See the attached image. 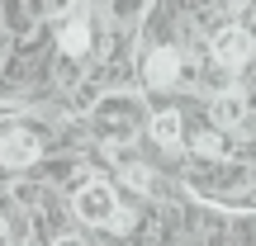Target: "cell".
I'll return each instance as SVG.
<instances>
[{
    "instance_id": "7",
    "label": "cell",
    "mask_w": 256,
    "mask_h": 246,
    "mask_svg": "<svg viewBox=\"0 0 256 246\" xmlns=\"http://www.w3.org/2000/svg\"><path fill=\"white\" fill-rule=\"evenodd\" d=\"M24 5H28V14H34V19H52V14H66L72 0H24Z\"/></svg>"
},
{
    "instance_id": "1",
    "label": "cell",
    "mask_w": 256,
    "mask_h": 246,
    "mask_svg": "<svg viewBox=\"0 0 256 246\" xmlns=\"http://www.w3.org/2000/svg\"><path fill=\"white\" fill-rule=\"evenodd\" d=\"M76 213H81L86 223H95V228H124L119 199H114V190L104 180H90V185L76 190Z\"/></svg>"
},
{
    "instance_id": "5",
    "label": "cell",
    "mask_w": 256,
    "mask_h": 246,
    "mask_svg": "<svg viewBox=\"0 0 256 246\" xmlns=\"http://www.w3.org/2000/svg\"><path fill=\"white\" fill-rule=\"evenodd\" d=\"M90 24H86V19H66L62 24V33H57V47H62L66 57H86L90 52Z\"/></svg>"
},
{
    "instance_id": "6",
    "label": "cell",
    "mask_w": 256,
    "mask_h": 246,
    "mask_svg": "<svg viewBox=\"0 0 256 246\" xmlns=\"http://www.w3.org/2000/svg\"><path fill=\"white\" fill-rule=\"evenodd\" d=\"M152 137L166 147V152H176V147L185 142V123H180V114H176V109H162V114H152Z\"/></svg>"
},
{
    "instance_id": "10",
    "label": "cell",
    "mask_w": 256,
    "mask_h": 246,
    "mask_svg": "<svg viewBox=\"0 0 256 246\" xmlns=\"http://www.w3.org/2000/svg\"><path fill=\"white\" fill-rule=\"evenodd\" d=\"M52 246H86V242H81V237H57Z\"/></svg>"
},
{
    "instance_id": "2",
    "label": "cell",
    "mask_w": 256,
    "mask_h": 246,
    "mask_svg": "<svg viewBox=\"0 0 256 246\" xmlns=\"http://www.w3.org/2000/svg\"><path fill=\"white\" fill-rule=\"evenodd\" d=\"M252 52H256L252 28L228 24V28H218V33H214V62H218V66H228V71L247 66V62H252Z\"/></svg>"
},
{
    "instance_id": "4",
    "label": "cell",
    "mask_w": 256,
    "mask_h": 246,
    "mask_svg": "<svg viewBox=\"0 0 256 246\" xmlns=\"http://www.w3.org/2000/svg\"><path fill=\"white\" fill-rule=\"evenodd\" d=\"M142 81L152 85V90H166V85L180 81V52L176 47H152L142 62Z\"/></svg>"
},
{
    "instance_id": "11",
    "label": "cell",
    "mask_w": 256,
    "mask_h": 246,
    "mask_svg": "<svg viewBox=\"0 0 256 246\" xmlns=\"http://www.w3.org/2000/svg\"><path fill=\"white\" fill-rule=\"evenodd\" d=\"M0 242H5V218H0Z\"/></svg>"
},
{
    "instance_id": "12",
    "label": "cell",
    "mask_w": 256,
    "mask_h": 246,
    "mask_svg": "<svg viewBox=\"0 0 256 246\" xmlns=\"http://www.w3.org/2000/svg\"><path fill=\"white\" fill-rule=\"evenodd\" d=\"M252 24H256V9H252Z\"/></svg>"
},
{
    "instance_id": "3",
    "label": "cell",
    "mask_w": 256,
    "mask_h": 246,
    "mask_svg": "<svg viewBox=\"0 0 256 246\" xmlns=\"http://www.w3.org/2000/svg\"><path fill=\"white\" fill-rule=\"evenodd\" d=\"M38 156H43V142H38L34 128H10L5 137H0V161L10 166V171H24V166H34Z\"/></svg>"
},
{
    "instance_id": "9",
    "label": "cell",
    "mask_w": 256,
    "mask_h": 246,
    "mask_svg": "<svg viewBox=\"0 0 256 246\" xmlns=\"http://www.w3.org/2000/svg\"><path fill=\"white\" fill-rule=\"evenodd\" d=\"M194 147H200L204 156H218V152H223V137H218V133H200V137H194Z\"/></svg>"
},
{
    "instance_id": "8",
    "label": "cell",
    "mask_w": 256,
    "mask_h": 246,
    "mask_svg": "<svg viewBox=\"0 0 256 246\" xmlns=\"http://www.w3.org/2000/svg\"><path fill=\"white\" fill-rule=\"evenodd\" d=\"M214 119H218V123H238V119H242V100H238V95L214 100Z\"/></svg>"
}]
</instances>
